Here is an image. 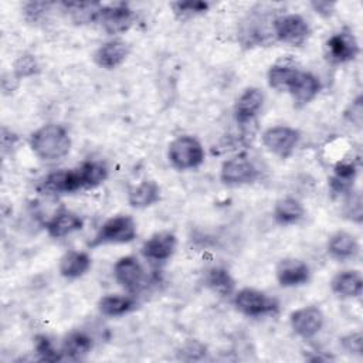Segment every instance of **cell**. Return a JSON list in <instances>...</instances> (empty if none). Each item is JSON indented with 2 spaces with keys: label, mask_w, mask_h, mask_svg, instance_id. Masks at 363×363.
<instances>
[{
  "label": "cell",
  "mask_w": 363,
  "mask_h": 363,
  "mask_svg": "<svg viewBox=\"0 0 363 363\" xmlns=\"http://www.w3.org/2000/svg\"><path fill=\"white\" fill-rule=\"evenodd\" d=\"M340 345H342V347H343V350H345L346 353L360 356V354H362V347H363V337H362V333H360V332L347 333L346 336H343V337L340 339Z\"/></svg>",
  "instance_id": "33"
},
{
  "label": "cell",
  "mask_w": 363,
  "mask_h": 363,
  "mask_svg": "<svg viewBox=\"0 0 363 363\" xmlns=\"http://www.w3.org/2000/svg\"><path fill=\"white\" fill-rule=\"evenodd\" d=\"M311 6L313 11L322 17H330L335 13L336 4L332 1H325V0H313L311 1Z\"/></svg>",
  "instance_id": "37"
},
{
  "label": "cell",
  "mask_w": 363,
  "mask_h": 363,
  "mask_svg": "<svg viewBox=\"0 0 363 363\" xmlns=\"http://www.w3.org/2000/svg\"><path fill=\"white\" fill-rule=\"evenodd\" d=\"M275 278L284 288L305 285L311 278L308 264L299 258H282L275 267Z\"/></svg>",
  "instance_id": "12"
},
{
  "label": "cell",
  "mask_w": 363,
  "mask_h": 363,
  "mask_svg": "<svg viewBox=\"0 0 363 363\" xmlns=\"http://www.w3.org/2000/svg\"><path fill=\"white\" fill-rule=\"evenodd\" d=\"M75 24L98 23L102 4L99 3H64L62 4Z\"/></svg>",
  "instance_id": "29"
},
{
  "label": "cell",
  "mask_w": 363,
  "mask_h": 363,
  "mask_svg": "<svg viewBox=\"0 0 363 363\" xmlns=\"http://www.w3.org/2000/svg\"><path fill=\"white\" fill-rule=\"evenodd\" d=\"M98 23L111 35L126 33L135 23V11L126 3H113L101 7Z\"/></svg>",
  "instance_id": "7"
},
{
  "label": "cell",
  "mask_w": 363,
  "mask_h": 363,
  "mask_svg": "<svg viewBox=\"0 0 363 363\" xmlns=\"http://www.w3.org/2000/svg\"><path fill=\"white\" fill-rule=\"evenodd\" d=\"M50 6H51L50 3H44V1H34V3L30 1L24 6V14L28 20L37 21L44 16V11H47Z\"/></svg>",
  "instance_id": "36"
},
{
  "label": "cell",
  "mask_w": 363,
  "mask_h": 363,
  "mask_svg": "<svg viewBox=\"0 0 363 363\" xmlns=\"http://www.w3.org/2000/svg\"><path fill=\"white\" fill-rule=\"evenodd\" d=\"M160 200V187L155 180H143L128 191V203L133 208H146Z\"/></svg>",
  "instance_id": "22"
},
{
  "label": "cell",
  "mask_w": 363,
  "mask_h": 363,
  "mask_svg": "<svg viewBox=\"0 0 363 363\" xmlns=\"http://www.w3.org/2000/svg\"><path fill=\"white\" fill-rule=\"evenodd\" d=\"M167 159L177 170H193L204 162V149L194 136L182 135L169 143Z\"/></svg>",
  "instance_id": "3"
},
{
  "label": "cell",
  "mask_w": 363,
  "mask_h": 363,
  "mask_svg": "<svg viewBox=\"0 0 363 363\" xmlns=\"http://www.w3.org/2000/svg\"><path fill=\"white\" fill-rule=\"evenodd\" d=\"M136 308V301L129 295L109 294L98 301V309L104 316L119 318Z\"/></svg>",
  "instance_id": "25"
},
{
  "label": "cell",
  "mask_w": 363,
  "mask_h": 363,
  "mask_svg": "<svg viewBox=\"0 0 363 363\" xmlns=\"http://www.w3.org/2000/svg\"><path fill=\"white\" fill-rule=\"evenodd\" d=\"M330 289L340 298H359L363 291L362 274L356 269L340 271L332 278Z\"/></svg>",
  "instance_id": "19"
},
{
  "label": "cell",
  "mask_w": 363,
  "mask_h": 363,
  "mask_svg": "<svg viewBox=\"0 0 363 363\" xmlns=\"http://www.w3.org/2000/svg\"><path fill=\"white\" fill-rule=\"evenodd\" d=\"M326 57L333 64H346L353 61L359 52L360 47L350 30H340L332 34L326 41Z\"/></svg>",
  "instance_id": "8"
},
{
  "label": "cell",
  "mask_w": 363,
  "mask_h": 363,
  "mask_svg": "<svg viewBox=\"0 0 363 363\" xmlns=\"http://www.w3.org/2000/svg\"><path fill=\"white\" fill-rule=\"evenodd\" d=\"M258 177L255 164L245 156L227 159L220 169V179L227 186H244L254 183Z\"/></svg>",
  "instance_id": "9"
},
{
  "label": "cell",
  "mask_w": 363,
  "mask_h": 363,
  "mask_svg": "<svg viewBox=\"0 0 363 363\" xmlns=\"http://www.w3.org/2000/svg\"><path fill=\"white\" fill-rule=\"evenodd\" d=\"M292 330L302 339L315 337L325 325V316L318 306H302L289 315Z\"/></svg>",
  "instance_id": "10"
},
{
  "label": "cell",
  "mask_w": 363,
  "mask_h": 363,
  "mask_svg": "<svg viewBox=\"0 0 363 363\" xmlns=\"http://www.w3.org/2000/svg\"><path fill=\"white\" fill-rule=\"evenodd\" d=\"M84 189H94L108 179V167L99 160H86L78 167Z\"/></svg>",
  "instance_id": "28"
},
{
  "label": "cell",
  "mask_w": 363,
  "mask_h": 363,
  "mask_svg": "<svg viewBox=\"0 0 363 363\" xmlns=\"http://www.w3.org/2000/svg\"><path fill=\"white\" fill-rule=\"evenodd\" d=\"M177 238L170 231H159L150 235L140 248L142 255L152 262H164L170 259L176 251Z\"/></svg>",
  "instance_id": "11"
},
{
  "label": "cell",
  "mask_w": 363,
  "mask_h": 363,
  "mask_svg": "<svg viewBox=\"0 0 363 363\" xmlns=\"http://www.w3.org/2000/svg\"><path fill=\"white\" fill-rule=\"evenodd\" d=\"M94 346L92 337L81 330H72L69 332L61 345L62 356L69 360H79L84 356H86Z\"/></svg>",
  "instance_id": "24"
},
{
  "label": "cell",
  "mask_w": 363,
  "mask_h": 363,
  "mask_svg": "<svg viewBox=\"0 0 363 363\" xmlns=\"http://www.w3.org/2000/svg\"><path fill=\"white\" fill-rule=\"evenodd\" d=\"M92 259L88 252L85 251H67L61 258L58 264V271L61 277L67 279H77L81 278L88 272L91 268Z\"/></svg>",
  "instance_id": "20"
},
{
  "label": "cell",
  "mask_w": 363,
  "mask_h": 363,
  "mask_svg": "<svg viewBox=\"0 0 363 363\" xmlns=\"http://www.w3.org/2000/svg\"><path fill=\"white\" fill-rule=\"evenodd\" d=\"M272 34L284 44L299 47L309 38L311 27L301 14H281L272 20Z\"/></svg>",
  "instance_id": "5"
},
{
  "label": "cell",
  "mask_w": 363,
  "mask_h": 363,
  "mask_svg": "<svg viewBox=\"0 0 363 363\" xmlns=\"http://www.w3.org/2000/svg\"><path fill=\"white\" fill-rule=\"evenodd\" d=\"M299 71L301 69H298L295 65L279 61L271 65L267 72L268 85L277 91H288Z\"/></svg>",
  "instance_id": "26"
},
{
  "label": "cell",
  "mask_w": 363,
  "mask_h": 363,
  "mask_svg": "<svg viewBox=\"0 0 363 363\" xmlns=\"http://www.w3.org/2000/svg\"><path fill=\"white\" fill-rule=\"evenodd\" d=\"M84 227V220L74 211L61 208L47 223L45 230L52 238H62Z\"/></svg>",
  "instance_id": "18"
},
{
  "label": "cell",
  "mask_w": 363,
  "mask_h": 363,
  "mask_svg": "<svg viewBox=\"0 0 363 363\" xmlns=\"http://www.w3.org/2000/svg\"><path fill=\"white\" fill-rule=\"evenodd\" d=\"M272 216L278 224L292 225L305 217V207L295 197H282L275 203Z\"/></svg>",
  "instance_id": "23"
},
{
  "label": "cell",
  "mask_w": 363,
  "mask_h": 363,
  "mask_svg": "<svg viewBox=\"0 0 363 363\" xmlns=\"http://www.w3.org/2000/svg\"><path fill=\"white\" fill-rule=\"evenodd\" d=\"M345 118L354 126L360 128L363 122V98L362 95L356 96L352 104L345 111Z\"/></svg>",
  "instance_id": "34"
},
{
  "label": "cell",
  "mask_w": 363,
  "mask_h": 363,
  "mask_svg": "<svg viewBox=\"0 0 363 363\" xmlns=\"http://www.w3.org/2000/svg\"><path fill=\"white\" fill-rule=\"evenodd\" d=\"M206 282L207 286L220 296H231L235 292V281L230 271L223 267H214L208 269Z\"/></svg>",
  "instance_id": "27"
},
{
  "label": "cell",
  "mask_w": 363,
  "mask_h": 363,
  "mask_svg": "<svg viewBox=\"0 0 363 363\" xmlns=\"http://www.w3.org/2000/svg\"><path fill=\"white\" fill-rule=\"evenodd\" d=\"M328 254L339 261L352 259L359 252V242L353 234L347 231H336L333 233L326 244Z\"/></svg>",
  "instance_id": "21"
},
{
  "label": "cell",
  "mask_w": 363,
  "mask_h": 363,
  "mask_svg": "<svg viewBox=\"0 0 363 363\" xmlns=\"http://www.w3.org/2000/svg\"><path fill=\"white\" fill-rule=\"evenodd\" d=\"M40 72V64L37 58L30 52L20 54L13 62V75L20 81L31 78Z\"/></svg>",
  "instance_id": "30"
},
{
  "label": "cell",
  "mask_w": 363,
  "mask_h": 363,
  "mask_svg": "<svg viewBox=\"0 0 363 363\" xmlns=\"http://www.w3.org/2000/svg\"><path fill=\"white\" fill-rule=\"evenodd\" d=\"M136 223L130 216H113L102 223L92 240L88 242L89 248L106 244H126L136 238Z\"/></svg>",
  "instance_id": "2"
},
{
  "label": "cell",
  "mask_w": 363,
  "mask_h": 363,
  "mask_svg": "<svg viewBox=\"0 0 363 363\" xmlns=\"http://www.w3.org/2000/svg\"><path fill=\"white\" fill-rule=\"evenodd\" d=\"M71 146V136L60 123H45L30 135L33 153L44 162H55L65 157Z\"/></svg>",
  "instance_id": "1"
},
{
  "label": "cell",
  "mask_w": 363,
  "mask_h": 363,
  "mask_svg": "<svg viewBox=\"0 0 363 363\" xmlns=\"http://www.w3.org/2000/svg\"><path fill=\"white\" fill-rule=\"evenodd\" d=\"M320 89V79L315 74L308 71H299L286 92L291 95L296 106H305L318 96Z\"/></svg>",
  "instance_id": "16"
},
{
  "label": "cell",
  "mask_w": 363,
  "mask_h": 363,
  "mask_svg": "<svg viewBox=\"0 0 363 363\" xmlns=\"http://www.w3.org/2000/svg\"><path fill=\"white\" fill-rule=\"evenodd\" d=\"M264 105V94L257 86L245 88L235 101L234 116L241 125L250 123L257 118Z\"/></svg>",
  "instance_id": "17"
},
{
  "label": "cell",
  "mask_w": 363,
  "mask_h": 363,
  "mask_svg": "<svg viewBox=\"0 0 363 363\" xmlns=\"http://www.w3.org/2000/svg\"><path fill=\"white\" fill-rule=\"evenodd\" d=\"M34 352L40 360L45 362H57L64 357L61 349H57L47 335H37L34 337Z\"/></svg>",
  "instance_id": "32"
},
{
  "label": "cell",
  "mask_w": 363,
  "mask_h": 363,
  "mask_svg": "<svg viewBox=\"0 0 363 363\" xmlns=\"http://www.w3.org/2000/svg\"><path fill=\"white\" fill-rule=\"evenodd\" d=\"M233 303L235 309L248 318H261L278 311L279 302L255 288H241L234 292Z\"/></svg>",
  "instance_id": "4"
},
{
  "label": "cell",
  "mask_w": 363,
  "mask_h": 363,
  "mask_svg": "<svg viewBox=\"0 0 363 363\" xmlns=\"http://www.w3.org/2000/svg\"><path fill=\"white\" fill-rule=\"evenodd\" d=\"M299 130L286 125L271 126L262 133V143L267 150L281 159H288L292 156L296 146L299 145Z\"/></svg>",
  "instance_id": "6"
},
{
  "label": "cell",
  "mask_w": 363,
  "mask_h": 363,
  "mask_svg": "<svg viewBox=\"0 0 363 363\" xmlns=\"http://www.w3.org/2000/svg\"><path fill=\"white\" fill-rule=\"evenodd\" d=\"M113 278L122 288L133 292L142 285L145 269L136 257L125 255L113 264Z\"/></svg>",
  "instance_id": "14"
},
{
  "label": "cell",
  "mask_w": 363,
  "mask_h": 363,
  "mask_svg": "<svg viewBox=\"0 0 363 363\" xmlns=\"http://www.w3.org/2000/svg\"><path fill=\"white\" fill-rule=\"evenodd\" d=\"M130 45L122 38H112L101 44L94 52V61L99 68L115 69L129 55Z\"/></svg>",
  "instance_id": "15"
},
{
  "label": "cell",
  "mask_w": 363,
  "mask_h": 363,
  "mask_svg": "<svg viewBox=\"0 0 363 363\" xmlns=\"http://www.w3.org/2000/svg\"><path fill=\"white\" fill-rule=\"evenodd\" d=\"M346 208H347V216H350L352 221L362 223L363 208H362V197L359 193H353V190L349 193Z\"/></svg>",
  "instance_id": "35"
},
{
  "label": "cell",
  "mask_w": 363,
  "mask_h": 363,
  "mask_svg": "<svg viewBox=\"0 0 363 363\" xmlns=\"http://www.w3.org/2000/svg\"><path fill=\"white\" fill-rule=\"evenodd\" d=\"M40 189L45 194H69L84 189V186L78 169H62L47 174L43 179Z\"/></svg>",
  "instance_id": "13"
},
{
  "label": "cell",
  "mask_w": 363,
  "mask_h": 363,
  "mask_svg": "<svg viewBox=\"0 0 363 363\" xmlns=\"http://www.w3.org/2000/svg\"><path fill=\"white\" fill-rule=\"evenodd\" d=\"M208 7H210V4L207 1H200V0H187V1L172 3L173 13L180 20H186V18H191V17L204 14L208 10Z\"/></svg>",
  "instance_id": "31"
}]
</instances>
